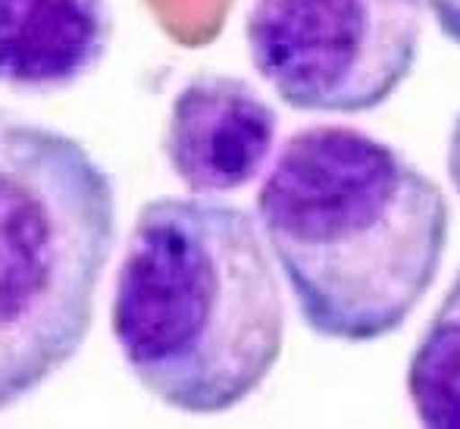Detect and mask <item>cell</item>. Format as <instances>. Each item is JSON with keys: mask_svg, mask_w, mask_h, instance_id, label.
Masks as SVG:
<instances>
[{"mask_svg": "<svg viewBox=\"0 0 460 429\" xmlns=\"http://www.w3.org/2000/svg\"><path fill=\"white\" fill-rule=\"evenodd\" d=\"M257 217L301 310L323 339L376 342L404 326L448 248L442 188L351 126L285 139Z\"/></svg>", "mask_w": 460, "mask_h": 429, "instance_id": "1", "label": "cell"}, {"mask_svg": "<svg viewBox=\"0 0 460 429\" xmlns=\"http://www.w3.org/2000/svg\"><path fill=\"white\" fill-rule=\"evenodd\" d=\"M110 329L166 407L223 414L273 373L285 301L257 223L207 194L147 201L116 270Z\"/></svg>", "mask_w": 460, "mask_h": 429, "instance_id": "2", "label": "cell"}, {"mask_svg": "<svg viewBox=\"0 0 460 429\" xmlns=\"http://www.w3.org/2000/svg\"><path fill=\"white\" fill-rule=\"evenodd\" d=\"M116 188L79 139L0 107V411L85 344Z\"/></svg>", "mask_w": 460, "mask_h": 429, "instance_id": "3", "label": "cell"}, {"mask_svg": "<svg viewBox=\"0 0 460 429\" xmlns=\"http://www.w3.org/2000/svg\"><path fill=\"white\" fill-rule=\"evenodd\" d=\"M244 38L279 101L310 113H367L413 73L423 0H254Z\"/></svg>", "mask_w": 460, "mask_h": 429, "instance_id": "4", "label": "cell"}, {"mask_svg": "<svg viewBox=\"0 0 460 429\" xmlns=\"http://www.w3.org/2000/svg\"><path fill=\"white\" fill-rule=\"evenodd\" d=\"M276 129V110L251 82L200 73L172 97L164 154L194 194H229L261 175L273 154Z\"/></svg>", "mask_w": 460, "mask_h": 429, "instance_id": "5", "label": "cell"}, {"mask_svg": "<svg viewBox=\"0 0 460 429\" xmlns=\"http://www.w3.org/2000/svg\"><path fill=\"white\" fill-rule=\"evenodd\" d=\"M113 41L110 0H0V85L54 94L79 85Z\"/></svg>", "mask_w": 460, "mask_h": 429, "instance_id": "6", "label": "cell"}, {"mask_svg": "<svg viewBox=\"0 0 460 429\" xmlns=\"http://www.w3.org/2000/svg\"><path fill=\"white\" fill-rule=\"evenodd\" d=\"M407 395L429 429H460V266L407 367Z\"/></svg>", "mask_w": 460, "mask_h": 429, "instance_id": "7", "label": "cell"}, {"mask_svg": "<svg viewBox=\"0 0 460 429\" xmlns=\"http://www.w3.org/2000/svg\"><path fill=\"white\" fill-rule=\"evenodd\" d=\"M432 19L448 41L460 44V0H426Z\"/></svg>", "mask_w": 460, "mask_h": 429, "instance_id": "8", "label": "cell"}, {"mask_svg": "<svg viewBox=\"0 0 460 429\" xmlns=\"http://www.w3.org/2000/svg\"><path fill=\"white\" fill-rule=\"evenodd\" d=\"M448 179L460 198V113L455 116V126H451V139H448Z\"/></svg>", "mask_w": 460, "mask_h": 429, "instance_id": "9", "label": "cell"}]
</instances>
